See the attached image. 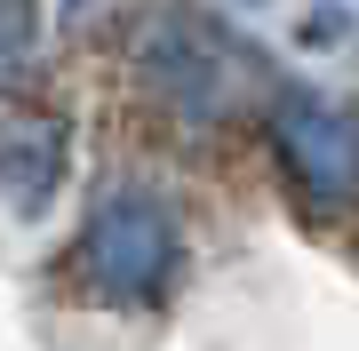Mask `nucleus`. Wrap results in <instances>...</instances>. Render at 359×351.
<instances>
[{
	"mask_svg": "<svg viewBox=\"0 0 359 351\" xmlns=\"http://www.w3.org/2000/svg\"><path fill=\"white\" fill-rule=\"evenodd\" d=\"M65 272L88 303L120 319H160L192 280V232L184 208L144 176H112L96 184V200L80 208V232L65 247Z\"/></svg>",
	"mask_w": 359,
	"mask_h": 351,
	"instance_id": "obj_1",
	"label": "nucleus"
},
{
	"mask_svg": "<svg viewBox=\"0 0 359 351\" xmlns=\"http://www.w3.org/2000/svg\"><path fill=\"white\" fill-rule=\"evenodd\" d=\"M264 152L280 168V192L320 232H351L359 223V104L311 88V80H271Z\"/></svg>",
	"mask_w": 359,
	"mask_h": 351,
	"instance_id": "obj_2",
	"label": "nucleus"
},
{
	"mask_svg": "<svg viewBox=\"0 0 359 351\" xmlns=\"http://www.w3.org/2000/svg\"><path fill=\"white\" fill-rule=\"evenodd\" d=\"M136 80H144V96L176 120V128H224L231 120V96H240V48L216 32V25H200L184 0H168L160 16H144V32H136Z\"/></svg>",
	"mask_w": 359,
	"mask_h": 351,
	"instance_id": "obj_3",
	"label": "nucleus"
},
{
	"mask_svg": "<svg viewBox=\"0 0 359 351\" xmlns=\"http://www.w3.org/2000/svg\"><path fill=\"white\" fill-rule=\"evenodd\" d=\"M72 184V120L40 96L0 88V208L48 216Z\"/></svg>",
	"mask_w": 359,
	"mask_h": 351,
	"instance_id": "obj_4",
	"label": "nucleus"
},
{
	"mask_svg": "<svg viewBox=\"0 0 359 351\" xmlns=\"http://www.w3.org/2000/svg\"><path fill=\"white\" fill-rule=\"evenodd\" d=\"M40 48H48V16H40V0H0V88H16Z\"/></svg>",
	"mask_w": 359,
	"mask_h": 351,
	"instance_id": "obj_5",
	"label": "nucleus"
},
{
	"mask_svg": "<svg viewBox=\"0 0 359 351\" xmlns=\"http://www.w3.org/2000/svg\"><path fill=\"white\" fill-rule=\"evenodd\" d=\"M344 25H351V16L327 0V16H311V25H304V40H311V48H320V40H344Z\"/></svg>",
	"mask_w": 359,
	"mask_h": 351,
	"instance_id": "obj_6",
	"label": "nucleus"
}]
</instances>
